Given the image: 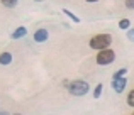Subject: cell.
I'll use <instances>...</instances> for the list:
<instances>
[{
  "label": "cell",
  "mask_w": 134,
  "mask_h": 115,
  "mask_svg": "<svg viewBox=\"0 0 134 115\" xmlns=\"http://www.w3.org/2000/svg\"><path fill=\"white\" fill-rule=\"evenodd\" d=\"M127 37H129L131 41H134V29H131V31L127 32Z\"/></svg>",
  "instance_id": "15"
},
{
  "label": "cell",
  "mask_w": 134,
  "mask_h": 115,
  "mask_svg": "<svg viewBox=\"0 0 134 115\" xmlns=\"http://www.w3.org/2000/svg\"><path fill=\"white\" fill-rule=\"evenodd\" d=\"M132 115H134V113H132Z\"/></svg>",
  "instance_id": "18"
},
{
  "label": "cell",
  "mask_w": 134,
  "mask_h": 115,
  "mask_svg": "<svg viewBox=\"0 0 134 115\" xmlns=\"http://www.w3.org/2000/svg\"><path fill=\"white\" fill-rule=\"evenodd\" d=\"M0 115H10L9 112H0Z\"/></svg>",
  "instance_id": "16"
},
{
  "label": "cell",
  "mask_w": 134,
  "mask_h": 115,
  "mask_svg": "<svg viewBox=\"0 0 134 115\" xmlns=\"http://www.w3.org/2000/svg\"><path fill=\"white\" fill-rule=\"evenodd\" d=\"M115 59V53L112 49H104L97 54V63L98 64H110Z\"/></svg>",
  "instance_id": "3"
},
{
  "label": "cell",
  "mask_w": 134,
  "mask_h": 115,
  "mask_svg": "<svg viewBox=\"0 0 134 115\" xmlns=\"http://www.w3.org/2000/svg\"><path fill=\"white\" fill-rule=\"evenodd\" d=\"M129 19H122L121 22H119V27H121V29H129Z\"/></svg>",
  "instance_id": "10"
},
{
  "label": "cell",
  "mask_w": 134,
  "mask_h": 115,
  "mask_svg": "<svg viewBox=\"0 0 134 115\" xmlns=\"http://www.w3.org/2000/svg\"><path fill=\"white\" fill-rule=\"evenodd\" d=\"M127 103H129V107H134V90H131V92H129V95H127Z\"/></svg>",
  "instance_id": "11"
},
{
  "label": "cell",
  "mask_w": 134,
  "mask_h": 115,
  "mask_svg": "<svg viewBox=\"0 0 134 115\" xmlns=\"http://www.w3.org/2000/svg\"><path fill=\"white\" fill-rule=\"evenodd\" d=\"M110 43H112L110 34H98V36H95V37L90 39V47H92V49L104 51V49H109Z\"/></svg>",
  "instance_id": "1"
},
{
  "label": "cell",
  "mask_w": 134,
  "mask_h": 115,
  "mask_svg": "<svg viewBox=\"0 0 134 115\" xmlns=\"http://www.w3.org/2000/svg\"><path fill=\"white\" fill-rule=\"evenodd\" d=\"M126 73H127V68H122V69H119V71H115V73H114V76H112V80L124 78V76H126Z\"/></svg>",
  "instance_id": "8"
},
{
  "label": "cell",
  "mask_w": 134,
  "mask_h": 115,
  "mask_svg": "<svg viewBox=\"0 0 134 115\" xmlns=\"http://www.w3.org/2000/svg\"><path fill=\"white\" fill-rule=\"evenodd\" d=\"M10 63H12V54L10 53H2L0 54V64H10Z\"/></svg>",
  "instance_id": "6"
},
{
  "label": "cell",
  "mask_w": 134,
  "mask_h": 115,
  "mask_svg": "<svg viewBox=\"0 0 134 115\" xmlns=\"http://www.w3.org/2000/svg\"><path fill=\"white\" fill-rule=\"evenodd\" d=\"M126 7H127V9H134V2H132V0H127V2H126Z\"/></svg>",
  "instance_id": "14"
},
{
  "label": "cell",
  "mask_w": 134,
  "mask_h": 115,
  "mask_svg": "<svg viewBox=\"0 0 134 115\" xmlns=\"http://www.w3.org/2000/svg\"><path fill=\"white\" fill-rule=\"evenodd\" d=\"M27 34V29L26 27H19V29L15 31V32L12 34V39H19V37H24Z\"/></svg>",
  "instance_id": "7"
},
{
  "label": "cell",
  "mask_w": 134,
  "mask_h": 115,
  "mask_svg": "<svg viewBox=\"0 0 134 115\" xmlns=\"http://www.w3.org/2000/svg\"><path fill=\"white\" fill-rule=\"evenodd\" d=\"M102 88H104L102 85H97V86H95V92H93V96H95V98H98V96L102 95Z\"/></svg>",
  "instance_id": "13"
},
{
  "label": "cell",
  "mask_w": 134,
  "mask_h": 115,
  "mask_svg": "<svg viewBox=\"0 0 134 115\" xmlns=\"http://www.w3.org/2000/svg\"><path fill=\"white\" fill-rule=\"evenodd\" d=\"M14 115H22V113H14Z\"/></svg>",
  "instance_id": "17"
},
{
  "label": "cell",
  "mask_w": 134,
  "mask_h": 115,
  "mask_svg": "<svg viewBox=\"0 0 134 115\" xmlns=\"http://www.w3.org/2000/svg\"><path fill=\"white\" fill-rule=\"evenodd\" d=\"M66 88L71 95L75 96H83L87 92H88V83L83 81V80H76V81H71V83H66Z\"/></svg>",
  "instance_id": "2"
},
{
  "label": "cell",
  "mask_w": 134,
  "mask_h": 115,
  "mask_svg": "<svg viewBox=\"0 0 134 115\" xmlns=\"http://www.w3.org/2000/svg\"><path fill=\"white\" fill-rule=\"evenodd\" d=\"M34 41H36V43H44V41H48V31L37 29L36 34H34Z\"/></svg>",
  "instance_id": "5"
},
{
  "label": "cell",
  "mask_w": 134,
  "mask_h": 115,
  "mask_svg": "<svg viewBox=\"0 0 134 115\" xmlns=\"http://www.w3.org/2000/svg\"><path fill=\"white\" fill-rule=\"evenodd\" d=\"M127 85V80L126 78H119V80H112V88L115 90V93H122Z\"/></svg>",
  "instance_id": "4"
},
{
  "label": "cell",
  "mask_w": 134,
  "mask_h": 115,
  "mask_svg": "<svg viewBox=\"0 0 134 115\" xmlns=\"http://www.w3.org/2000/svg\"><path fill=\"white\" fill-rule=\"evenodd\" d=\"M2 5H5V7H15L17 2H15V0H2Z\"/></svg>",
  "instance_id": "12"
},
{
  "label": "cell",
  "mask_w": 134,
  "mask_h": 115,
  "mask_svg": "<svg viewBox=\"0 0 134 115\" xmlns=\"http://www.w3.org/2000/svg\"><path fill=\"white\" fill-rule=\"evenodd\" d=\"M63 14H65V15H68L70 19L73 20V22H80V19H78V17H76V15H75V14H73V12H70L68 9H63Z\"/></svg>",
  "instance_id": "9"
}]
</instances>
